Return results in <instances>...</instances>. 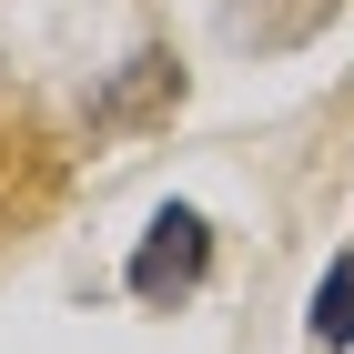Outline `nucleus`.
Masks as SVG:
<instances>
[{
  "instance_id": "1",
  "label": "nucleus",
  "mask_w": 354,
  "mask_h": 354,
  "mask_svg": "<svg viewBox=\"0 0 354 354\" xmlns=\"http://www.w3.org/2000/svg\"><path fill=\"white\" fill-rule=\"evenodd\" d=\"M203 263H213L203 213H192V203H162V213H152V243L132 253V294L142 304H183L192 283H203Z\"/></svg>"
},
{
  "instance_id": "2",
  "label": "nucleus",
  "mask_w": 354,
  "mask_h": 354,
  "mask_svg": "<svg viewBox=\"0 0 354 354\" xmlns=\"http://www.w3.org/2000/svg\"><path fill=\"white\" fill-rule=\"evenodd\" d=\"M334 0H233V41H253V51H283V41H304V30H324Z\"/></svg>"
},
{
  "instance_id": "3",
  "label": "nucleus",
  "mask_w": 354,
  "mask_h": 354,
  "mask_svg": "<svg viewBox=\"0 0 354 354\" xmlns=\"http://www.w3.org/2000/svg\"><path fill=\"white\" fill-rule=\"evenodd\" d=\"M304 324H314V344H354V253L314 283V314H304Z\"/></svg>"
}]
</instances>
